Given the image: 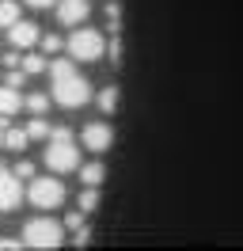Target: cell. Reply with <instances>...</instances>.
I'll return each instance as SVG.
<instances>
[{
  "label": "cell",
  "mask_w": 243,
  "mask_h": 251,
  "mask_svg": "<svg viewBox=\"0 0 243 251\" xmlns=\"http://www.w3.org/2000/svg\"><path fill=\"white\" fill-rule=\"evenodd\" d=\"M49 76H53V99H57L61 107H84L91 99V84L76 73V65L69 57L49 61Z\"/></svg>",
  "instance_id": "6da1fadb"
},
{
  "label": "cell",
  "mask_w": 243,
  "mask_h": 251,
  "mask_svg": "<svg viewBox=\"0 0 243 251\" xmlns=\"http://www.w3.org/2000/svg\"><path fill=\"white\" fill-rule=\"evenodd\" d=\"M46 168L57 175H69L80 168V152H76L73 145V133H69V126H61L49 133V145H46Z\"/></svg>",
  "instance_id": "7a4b0ae2"
},
{
  "label": "cell",
  "mask_w": 243,
  "mask_h": 251,
  "mask_svg": "<svg viewBox=\"0 0 243 251\" xmlns=\"http://www.w3.org/2000/svg\"><path fill=\"white\" fill-rule=\"evenodd\" d=\"M23 244H27V248H38V251H53V248L65 244V228L49 217H34V221H27V228H23Z\"/></svg>",
  "instance_id": "3957f363"
},
{
  "label": "cell",
  "mask_w": 243,
  "mask_h": 251,
  "mask_svg": "<svg viewBox=\"0 0 243 251\" xmlns=\"http://www.w3.org/2000/svg\"><path fill=\"white\" fill-rule=\"evenodd\" d=\"M65 50L73 53L76 61H99L103 50H106V42H103V34H99V31H91V27H76V31L69 34Z\"/></svg>",
  "instance_id": "277c9868"
},
{
  "label": "cell",
  "mask_w": 243,
  "mask_h": 251,
  "mask_svg": "<svg viewBox=\"0 0 243 251\" xmlns=\"http://www.w3.org/2000/svg\"><path fill=\"white\" fill-rule=\"evenodd\" d=\"M27 198L38 209H57L65 202V187H61V179H30V190Z\"/></svg>",
  "instance_id": "5b68a950"
},
{
  "label": "cell",
  "mask_w": 243,
  "mask_h": 251,
  "mask_svg": "<svg viewBox=\"0 0 243 251\" xmlns=\"http://www.w3.org/2000/svg\"><path fill=\"white\" fill-rule=\"evenodd\" d=\"M19 198H23V187H19V175H15V172H8V168L0 164V213L15 209V205H19Z\"/></svg>",
  "instance_id": "8992f818"
},
{
  "label": "cell",
  "mask_w": 243,
  "mask_h": 251,
  "mask_svg": "<svg viewBox=\"0 0 243 251\" xmlns=\"http://www.w3.org/2000/svg\"><path fill=\"white\" fill-rule=\"evenodd\" d=\"M114 145V129L106 122H91L84 126V149H91V152H106Z\"/></svg>",
  "instance_id": "52a82bcc"
},
{
  "label": "cell",
  "mask_w": 243,
  "mask_h": 251,
  "mask_svg": "<svg viewBox=\"0 0 243 251\" xmlns=\"http://www.w3.org/2000/svg\"><path fill=\"white\" fill-rule=\"evenodd\" d=\"M42 38V31H38V23H27V19H19V23H12L8 27V42H12V50H30L34 42Z\"/></svg>",
  "instance_id": "ba28073f"
},
{
  "label": "cell",
  "mask_w": 243,
  "mask_h": 251,
  "mask_svg": "<svg viewBox=\"0 0 243 251\" xmlns=\"http://www.w3.org/2000/svg\"><path fill=\"white\" fill-rule=\"evenodd\" d=\"M88 12H91L88 0H57V19H61V27H80V23L88 19Z\"/></svg>",
  "instance_id": "9c48e42d"
},
{
  "label": "cell",
  "mask_w": 243,
  "mask_h": 251,
  "mask_svg": "<svg viewBox=\"0 0 243 251\" xmlns=\"http://www.w3.org/2000/svg\"><path fill=\"white\" fill-rule=\"evenodd\" d=\"M19 107H23L19 88H12V84H0V122L15 118V114H19Z\"/></svg>",
  "instance_id": "30bf717a"
},
{
  "label": "cell",
  "mask_w": 243,
  "mask_h": 251,
  "mask_svg": "<svg viewBox=\"0 0 243 251\" xmlns=\"http://www.w3.org/2000/svg\"><path fill=\"white\" fill-rule=\"evenodd\" d=\"M80 179H84V187H99L106 179V168L103 164H84V168H80Z\"/></svg>",
  "instance_id": "8fae6325"
},
{
  "label": "cell",
  "mask_w": 243,
  "mask_h": 251,
  "mask_svg": "<svg viewBox=\"0 0 243 251\" xmlns=\"http://www.w3.org/2000/svg\"><path fill=\"white\" fill-rule=\"evenodd\" d=\"M27 133H30V141H46L53 129H49V122H46L42 114H34V118H30V126H27Z\"/></svg>",
  "instance_id": "7c38bea8"
},
{
  "label": "cell",
  "mask_w": 243,
  "mask_h": 251,
  "mask_svg": "<svg viewBox=\"0 0 243 251\" xmlns=\"http://www.w3.org/2000/svg\"><path fill=\"white\" fill-rule=\"evenodd\" d=\"M19 23V4L15 0H0V27H12Z\"/></svg>",
  "instance_id": "4fadbf2b"
},
{
  "label": "cell",
  "mask_w": 243,
  "mask_h": 251,
  "mask_svg": "<svg viewBox=\"0 0 243 251\" xmlns=\"http://www.w3.org/2000/svg\"><path fill=\"white\" fill-rule=\"evenodd\" d=\"M27 141H30L27 129H4V145L15 149V152H19V149H27Z\"/></svg>",
  "instance_id": "5bb4252c"
},
{
  "label": "cell",
  "mask_w": 243,
  "mask_h": 251,
  "mask_svg": "<svg viewBox=\"0 0 243 251\" xmlns=\"http://www.w3.org/2000/svg\"><path fill=\"white\" fill-rule=\"evenodd\" d=\"M19 65H23V73H27V76H34V73H46V57H38V53H27Z\"/></svg>",
  "instance_id": "9a60e30c"
},
{
  "label": "cell",
  "mask_w": 243,
  "mask_h": 251,
  "mask_svg": "<svg viewBox=\"0 0 243 251\" xmlns=\"http://www.w3.org/2000/svg\"><path fill=\"white\" fill-rule=\"evenodd\" d=\"M99 107H103V114H110V110L118 107V88H103V95H99Z\"/></svg>",
  "instance_id": "2e32d148"
},
{
  "label": "cell",
  "mask_w": 243,
  "mask_h": 251,
  "mask_svg": "<svg viewBox=\"0 0 243 251\" xmlns=\"http://www.w3.org/2000/svg\"><path fill=\"white\" fill-rule=\"evenodd\" d=\"M95 205H99V187H88L84 194H80V209H84V213H91Z\"/></svg>",
  "instance_id": "e0dca14e"
},
{
  "label": "cell",
  "mask_w": 243,
  "mask_h": 251,
  "mask_svg": "<svg viewBox=\"0 0 243 251\" xmlns=\"http://www.w3.org/2000/svg\"><path fill=\"white\" fill-rule=\"evenodd\" d=\"M27 110H30V114H46V110H49V99H46L42 92H34L27 99Z\"/></svg>",
  "instance_id": "ac0fdd59"
},
{
  "label": "cell",
  "mask_w": 243,
  "mask_h": 251,
  "mask_svg": "<svg viewBox=\"0 0 243 251\" xmlns=\"http://www.w3.org/2000/svg\"><path fill=\"white\" fill-rule=\"evenodd\" d=\"M38 42H42V53H57V50L65 46V42H61L57 34H46V38H38Z\"/></svg>",
  "instance_id": "d6986e66"
},
{
  "label": "cell",
  "mask_w": 243,
  "mask_h": 251,
  "mask_svg": "<svg viewBox=\"0 0 243 251\" xmlns=\"http://www.w3.org/2000/svg\"><path fill=\"white\" fill-rule=\"evenodd\" d=\"M15 175H19V179H34V164H30V160H19V164H15Z\"/></svg>",
  "instance_id": "ffe728a7"
},
{
  "label": "cell",
  "mask_w": 243,
  "mask_h": 251,
  "mask_svg": "<svg viewBox=\"0 0 243 251\" xmlns=\"http://www.w3.org/2000/svg\"><path fill=\"white\" fill-rule=\"evenodd\" d=\"M23 80H27V73H23V69H12V73L4 76V84H12V88H23Z\"/></svg>",
  "instance_id": "44dd1931"
},
{
  "label": "cell",
  "mask_w": 243,
  "mask_h": 251,
  "mask_svg": "<svg viewBox=\"0 0 243 251\" xmlns=\"http://www.w3.org/2000/svg\"><path fill=\"white\" fill-rule=\"evenodd\" d=\"M65 225H69V228H80V225H84V209H73V213H69V217H65Z\"/></svg>",
  "instance_id": "7402d4cb"
},
{
  "label": "cell",
  "mask_w": 243,
  "mask_h": 251,
  "mask_svg": "<svg viewBox=\"0 0 243 251\" xmlns=\"http://www.w3.org/2000/svg\"><path fill=\"white\" fill-rule=\"evenodd\" d=\"M19 244H23V240H15V236H4V240H0V251H19Z\"/></svg>",
  "instance_id": "603a6c76"
},
{
  "label": "cell",
  "mask_w": 243,
  "mask_h": 251,
  "mask_svg": "<svg viewBox=\"0 0 243 251\" xmlns=\"http://www.w3.org/2000/svg\"><path fill=\"white\" fill-rule=\"evenodd\" d=\"M30 8H57V0H27Z\"/></svg>",
  "instance_id": "cb8c5ba5"
},
{
  "label": "cell",
  "mask_w": 243,
  "mask_h": 251,
  "mask_svg": "<svg viewBox=\"0 0 243 251\" xmlns=\"http://www.w3.org/2000/svg\"><path fill=\"white\" fill-rule=\"evenodd\" d=\"M110 61H114V65L122 61V46H118V42H110Z\"/></svg>",
  "instance_id": "d4e9b609"
},
{
  "label": "cell",
  "mask_w": 243,
  "mask_h": 251,
  "mask_svg": "<svg viewBox=\"0 0 243 251\" xmlns=\"http://www.w3.org/2000/svg\"><path fill=\"white\" fill-rule=\"evenodd\" d=\"M0 145H4V122H0Z\"/></svg>",
  "instance_id": "484cf974"
}]
</instances>
